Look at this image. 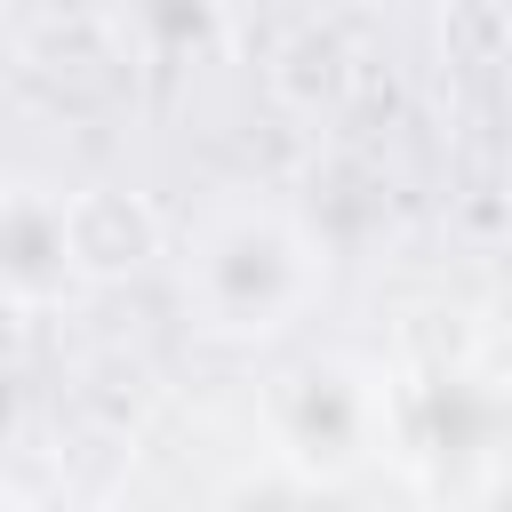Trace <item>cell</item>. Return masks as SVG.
<instances>
[{
    "label": "cell",
    "instance_id": "cell-1",
    "mask_svg": "<svg viewBox=\"0 0 512 512\" xmlns=\"http://www.w3.org/2000/svg\"><path fill=\"white\" fill-rule=\"evenodd\" d=\"M328 288L320 240L288 208H216L184 248V312L224 344H264L296 328Z\"/></svg>",
    "mask_w": 512,
    "mask_h": 512
},
{
    "label": "cell",
    "instance_id": "cell-2",
    "mask_svg": "<svg viewBox=\"0 0 512 512\" xmlns=\"http://www.w3.org/2000/svg\"><path fill=\"white\" fill-rule=\"evenodd\" d=\"M272 440H280V456L296 472L344 480L384 440V392L360 368H344V360H304L272 392Z\"/></svg>",
    "mask_w": 512,
    "mask_h": 512
},
{
    "label": "cell",
    "instance_id": "cell-3",
    "mask_svg": "<svg viewBox=\"0 0 512 512\" xmlns=\"http://www.w3.org/2000/svg\"><path fill=\"white\" fill-rule=\"evenodd\" d=\"M80 280L72 224H64V184H0V304L48 312Z\"/></svg>",
    "mask_w": 512,
    "mask_h": 512
},
{
    "label": "cell",
    "instance_id": "cell-4",
    "mask_svg": "<svg viewBox=\"0 0 512 512\" xmlns=\"http://www.w3.org/2000/svg\"><path fill=\"white\" fill-rule=\"evenodd\" d=\"M64 224H72V256H80V280H128L160 256V216L120 192V184H80L64 192Z\"/></svg>",
    "mask_w": 512,
    "mask_h": 512
},
{
    "label": "cell",
    "instance_id": "cell-5",
    "mask_svg": "<svg viewBox=\"0 0 512 512\" xmlns=\"http://www.w3.org/2000/svg\"><path fill=\"white\" fill-rule=\"evenodd\" d=\"M120 24L152 64H200L224 40L232 0H120Z\"/></svg>",
    "mask_w": 512,
    "mask_h": 512
}]
</instances>
